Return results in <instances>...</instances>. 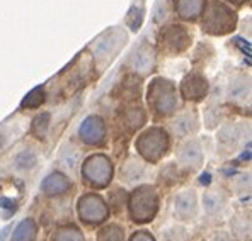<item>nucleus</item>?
Instances as JSON below:
<instances>
[{
	"label": "nucleus",
	"instance_id": "nucleus-17",
	"mask_svg": "<svg viewBox=\"0 0 252 241\" xmlns=\"http://www.w3.org/2000/svg\"><path fill=\"white\" fill-rule=\"evenodd\" d=\"M66 180L65 177L58 175V173H55V175H50L46 179V182L43 184L44 190L48 192V194H60V192H63L66 188Z\"/></svg>",
	"mask_w": 252,
	"mask_h": 241
},
{
	"label": "nucleus",
	"instance_id": "nucleus-20",
	"mask_svg": "<svg viewBox=\"0 0 252 241\" xmlns=\"http://www.w3.org/2000/svg\"><path fill=\"white\" fill-rule=\"evenodd\" d=\"M249 229H251V224H249V217L246 216H235L232 219V233L240 238H246L249 236Z\"/></svg>",
	"mask_w": 252,
	"mask_h": 241
},
{
	"label": "nucleus",
	"instance_id": "nucleus-13",
	"mask_svg": "<svg viewBox=\"0 0 252 241\" xmlns=\"http://www.w3.org/2000/svg\"><path fill=\"white\" fill-rule=\"evenodd\" d=\"M205 0H176V9L184 19H194L203 12Z\"/></svg>",
	"mask_w": 252,
	"mask_h": 241
},
{
	"label": "nucleus",
	"instance_id": "nucleus-11",
	"mask_svg": "<svg viewBox=\"0 0 252 241\" xmlns=\"http://www.w3.org/2000/svg\"><path fill=\"white\" fill-rule=\"evenodd\" d=\"M249 92H251L249 80L242 75L235 77L230 81V85H228V99L233 102H244L249 97Z\"/></svg>",
	"mask_w": 252,
	"mask_h": 241
},
{
	"label": "nucleus",
	"instance_id": "nucleus-9",
	"mask_svg": "<svg viewBox=\"0 0 252 241\" xmlns=\"http://www.w3.org/2000/svg\"><path fill=\"white\" fill-rule=\"evenodd\" d=\"M154 190H150V188H142V190H138L135 194V197H133V204H138V207H133V214H145V216H148V214L154 213L155 209V195L152 194Z\"/></svg>",
	"mask_w": 252,
	"mask_h": 241
},
{
	"label": "nucleus",
	"instance_id": "nucleus-22",
	"mask_svg": "<svg viewBox=\"0 0 252 241\" xmlns=\"http://www.w3.org/2000/svg\"><path fill=\"white\" fill-rule=\"evenodd\" d=\"M48 122H50V116L48 114H41L34 119V124H32V131L38 138H43L46 134V129H48Z\"/></svg>",
	"mask_w": 252,
	"mask_h": 241
},
{
	"label": "nucleus",
	"instance_id": "nucleus-12",
	"mask_svg": "<svg viewBox=\"0 0 252 241\" xmlns=\"http://www.w3.org/2000/svg\"><path fill=\"white\" fill-rule=\"evenodd\" d=\"M176 213L183 217H192L196 214V195L192 190H186L176 199Z\"/></svg>",
	"mask_w": 252,
	"mask_h": 241
},
{
	"label": "nucleus",
	"instance_id": "nucleus-2",
	"mask_svg": "<svg viewBox=\"0 0 252 241\" xmlns=\"http://www.w3.org/2000/svg\"><path fill=\"white\" fill-rule=\"evenodd\" d=\"M148 97L160 112H170L176 107V94L174 87L165 80H155L148 92Z\"/></svg>",
	"mask_w": 252,
	"mask_h": 241
},
{
	"label": "nucleus",
	"instance_id": "nucleus-10",
	"mask_svg": "<svg viewBox=\"0 0 252 241\" xmlns=\"http://www.w3.org/2000/svg\"><path fill=\"white\" fill-rule=\"evenodd\" d=\"M179 160L183 165L192 166V168H198V166L201 165L203 153H201V148H199L198 141H191V143L184 144V146L181 148Z\"/></svg>",
	"mask_w": 252,
	"mask_h": 241
},
{
	"label": "nucleus",
	"instance_id": "nucleus-26",
	"mask_svg": "<svg viewBox=\"0 0 252 241\" xmlns=\"http://www.w3.org/2000/svg\"><path fill=\"white\" fill-rule=\"evenodd\" d=\"M129 16H131V17L128 19L129 27L135 29V31H136V29L140 27V24H142V19H143V9H142V7H138V9L135 7V9H133L131 12H129Z\"/></svg>",
	"mask_w": 252,
	"mask_h": 241
},
{
	"label": "nucleus",
	"instance_id": "nucleus-19",
	"mask_svg": "<svg viewBox=\"0 0 252 241\" xmlns=\"http://www.w3.org/2000/svg\"><path fill=\"white\" fill-rule=\"evenodd\" d=\"M239 141V131H237L235 126H225L223 129L220 131V143L221 146L225 148H233Z\"/></svg>",
	"mask_w": 252,
	"mask_h": 241
},
{
	"label": "nucleus",
	"instance_id": "nucleus-29",
	"mask_svg": "<svg viewBox=\"0 0 252 241\" xmlns=\"http://www.w3.org/2000/svg\"><path fill=\"white\" fill-rule=\"evenodd\" d=\"M3 141H5V138H3V134H2V133H0V148L3 146Z\"/></svg>",
	"mask_w": 252,
	"mask_h": 241
},
{
	"label": "nucleus",
	"instance_id": "nucleus-3",
	"mask_svg": "<svg viewBox=\"0 0 252 241\" xmlns=\"http://www.w3.org/2000/svg\"><path fill=\"white\" fill-rule=\"evenodd\" d=\"M138 148L142 155H145L150 160H157L167 148V136L160 131V129H152V131L145 133L140 138Z\"/></svg>",
	"mask_w": 252,
	"mask_h": 241
},
{
	"label": "nucleus",
	"instance_id": "nucleus-15",
	"mask_svg": "<svg viewBox=\"0 0 252 241\" xmlns=\"http://www.w3.org/2000/svg\"><path fill=\"white\" fill-rule=\"evenodd\" d=\"M198 128V121H196L194 114H183L176 121L172 122V131L177 136H188L196 131Z\"/></svg>",
	"mask_w": 252,
	"mask_h": 241
},
{
	"label": "nucleus",
	"instance_id": "nucleus-21",
	"mask_svg": "<svg viewBox=\"0 0 252 241\" xmlns=\"http://www.w3.org/2000/svg\"><path fill=\"white\" fill-rule=\"evenodd\" d=\"M16 165L19 166V168H24V170L32 168V166L36 165V155L32 153V151H28V150L22 151V153L17 155Z\"/></svg>",
	"mask_w": 252,
	"mask_h": 241
},
{
	"label": "nucleus",
	"instance_id": "nucleus-25",
	"mask_svg": "<svg viewBox=\"0 0 252 241\" xmlns=\"http://www.w3.org/2000/svg\"><path fill=\"white\" fill-rule=\"evenodd\" d=\"M184 229H179V228H172V229H167V231L162 235V241H184L186 240V235H184Z\"/></svg>",
	"mask_w": 252,
	"mask_h": 241
},
{
	"label": "nucleus",
	"instance_id": "nucleus-27",
	"mask_svg": "<svg viewBox=\"0 0 252 241\" xmlns=\"http://www.w3.org/2000/svg\"><path fill=\"white\" fill-rule=\"evenodd\" d=\"M165 17V3L162 5V0H158L157 3V9H155V21L160 22Z\"/></svg>",
	"mask_w": 252,
	"mask_h": 241
},
{
	"label": "nucleus",
	"instance_id": "nucleus-30",
	"mask_svg": "<svg viewBox=\"0 0 252 241\" xmlns=\"http://www.w3.org/2000/svg\"><path fill=\"white\" fill-rule=\"evenodd\" d=\"M230 2H242V0H230Z\"/></svg>",
	"mask_w": 252,
	"mask_h": 241
},
{
	"label": "nucleus",
	"instance_id": "nucleus-16",
	"mask_svg": "<svg viewBox=\"0 0 252 241\" xmlns=\"http://www.w3.org/2000/svg\"><path fill=\"white\" fill-rule=\"evenodd\" d=\"M203 204H205V211L208 214H218L227 206V197L218 190H210L203 197Z\"/></svg>",
	"mask_w": 252,
	"mask_h": 241
},
{
	"label": "nucleus",
	"instance_id": "nucleus-5",
	"mask_svg": "<svg viewBox=\"0 0 252 241\" xmlns=\"http://www.w3.org/2000/svg\"><path fill=\"white\" fill-rule=\"evenodd\" d=\"M125 39V34L121 36L118 31H107L101 36L94 44H92V50H94L95 56L97 58H106L113 53L114 50L118 48L120 41Z\"/></svg>",
	"mask_w": 252,
	"mask_h": 241
},
{
	"label": "nucleus",
	"instance_id": "nucleus-24",
	"mask_svg": "<svg viewBox=\"0 0 252 241\" xmlns=\"http://www.w3.org/2000/svg\"><path fill=\"white\" fill-rule=\"evenodd\" d=\"M79 153H77V150H70V151H65V153L62 155V163L66 166V168H75L77 163H79Z\"/></svg>",
	"mask_w": 252,
	"mask_h": 241
},
{
	"label": "nucleus",
	"instance_id": "nucleus-23",
	"mask_svg": "<svg viewBox=\"0 0 252 241\" xmlns=\"http://www.w3.org/2000/svg\"><path fill=\"white\" fill-rule=\"evenodd\" d=\"M41 102H43V90H41V88H34V90H32L31 94L24 99L22 106H24V107H36L38 104H41Z\"/></svg>",
	"mask_w": 252,
	"mask_h": 241
},
{
	"label": "nucleus",
	"instance_id": "nucleus-18",
	"mask_svg": "<svg viewBox=\"0 0 252 241\" xmlns=\"http://www.w3.org/2000/svg\"><path fill=\"white\" fill-rule=\"evenodd\" d=\"M123 173H125V177H126V180H128V182L140 180L143 177V173H145V166H143L140 161H136V160H129L128 163H126Z\"/></svg>",
	"mask_w": 252,
	"mask_h": 241
},
{
	"label": "nucleus",
	"instance_id": "nucleus-8",
	"mask_svg": "<svg viewBox=\"0 0 252 241\" xmlns=\"http://www.w3.org/2000/svg\"><path fill=\"white\" fill-rule=\"evenodd\" d=\"M80 136L87 143H99L104 136V126L99 117H89L80 128Z\"/></svg>",
	"mask_w": 252,
	"mask_h": 241
},
{
	"label": "nucleus",
	"instance_id": "nucleus-1",
	"mask_svg": "<svg viewBox=\"0 0 252 241\" xmlns=\"http://www.w3.org/2000/svg\"><path fill=\"white\" fill-rule=\"evenodd\" d=\"M233 26H235V14L227 5L218 2L210 3L205 12V21H203V27L206 31L213 34H225L232 31Z\"/></svg>",
	"mask_w": 252,
	"mask_h": 241
},
{
	"label": "nucleus",
	"instance_id": "nucleus-6",
	"mask_svg": "<svg viewBox=\"0 0 252 241\" xmlns=\"http://www.w3.org/2000/svg\"><path fill=\"white\" fill-rule=\"evenodd\" d=\"M206 90H208L206 80L199 75H189L188 79H184L183 85H181L183 95L186 99H192V101H198V99L205 97Z\"/></svg>",
	"mask_w": 252,
	"mask_h": 241
},
{
	"label": "nucleus",
	"instance_id": "nucleus-28",
	"mask_svg": "<svg viewBox=\"0 0 252 241\" xmlns=\"http://www.w3.org/2000/svg\"><path fill=\"white\" fill-rule=\"evenodd\" d=\"M211 241H232V240H230V236H227L225 233H217Z\"/></svg>",
	"mask_w": 252,
	"mask_h": 241
},
{
	"label": "nucleus",
	"instance_id": "nucleus-7",
	"mask_svg": "<svg viewBox=\"0 0 252 241\" xmlns=\"http://www.w3.org/2000/svg\"><path fill=\"white\" fill-rule=\"evenodd\" d=\"M164 43H165V46L170 48L172 51L184 50L189 43L188 32L184 31V27H181V26H172V27H169L167 31H165Z\"/></svg>",
	"mask_w": 252,
	"mask_h": 241
},
{
	"label": "nucleus",
	"instance_id": "nucleus-14",
	"mask_svg": "<svg viewBox=\"0 0 252 241\" xmlns=\"http://www.w3.org/2000/svg\"><path fill=\"white\" fill-rule=\"evenodd\" d=\"M154 66V53L150 48L140 46L133 54V68L140 73H147Z\"/></svg>",
	"mask_w": 252,
	"mask_h": 241
},
{
	"label": "nucleus",
	"instance_id": "nucleus-4",
	"mask_svg": "<svg viewBox=\"0 0 252 241\" xmlns=\"http://www.w3.org/2000/svg\"><path fill=\"white\" fill-rule=\"evenodd\" d=\"M85 177L95 185H106L111 179V165L104 157H92L85 163Z\"/></svg>",
	"mask_w": 252,
	"mask_h": 241
}]
</instances>
